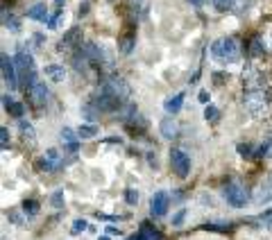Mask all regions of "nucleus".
<instances>
[{
	"instance_id": "1",
	"label": "nucleus",
	"mask_w": 272,
	"mask_h": 240,
	"mask_svg": "<svg viewBox=\"0 0 272 240\" xmlns=\"http://www.w3.org/2000/svg\"><path fill=\"white\" fill-rule=\"evenodd\" d=\"M211 57L218 59L220 64H236L240 59V46L234 37H220L209 46Z\"/></svg>"
},
{
	"instance_id": "2",
	"label": "nucleus",
	"mask_w": 272,
	"mask_h": 240,
	"mask_svg": "<svg viewBox=\"0 0 272 240\" xmlns=\"http://www.w3.org/2000/svg\"><path fill=\"white\" fill-rule=\"evenodd\" d=\"M16 71H18V84H25V91L36 82V68H34V57L25 48H18L14 55Z\"/></svg>"
},
{
	"instance_id": "3",
	"label": "nucleus",
	"mask_w": 272,
	"mask_h": 240,
	"mask_svg": "<svg viewBox=\"0 0 272 240\" xmlns=\"http://www.w3.org/2000/svg\"><path fill=\"white\" fill-rule=\"evenodd\" d=\"M268 104H270V97H268V93L263 89H259V91H245V95H243V107L254 118L266 116Z\"/></svg>"
},
{
	"instance_id": "4",
	"label": "nucleus",
	"mask_w": 272,
	"mask_h": 240,
	"mask_svg": "<svg viewBox=\"0 0 272 240\" xmlns=\"http://www.w3.org/2000/svg\"><path fill=\"white\" fill-rule=\"evenodd\" d=\"M100 86H102L109 95L116 97L120 104H127L129 102V97H132V89H129V84H127L123 77H118V75H109V77H105Z\"/></svg>"
},
{
	"instance_id": "5",
	"label": "nucleus",
	"mask_w": 272,
	"mask_h": 240,
	"mask_svg": "<svg viewBox=\"0 0 272 240\" xmlns=\"http://www.w3.org/2000/svg\"><path fill=\"white\" fill-rule=\"evenodd\" d=\"M222 197H225L227 204H232L234 208H243L247 202H250V193H247V188L238 182L227 184L225 190H222Z\"/></svg>"
},
{
	"instance_id": "6",
	"label": "nucleus",
	"mask_w": 272,
	"mask_h": 240,
	"mask_svg": "<svg viewBox=\"0 0 272 240\" xmlns=\"http://www.w3.org/2000/svg\"><path fill=\"white\" fill-rule=\"evenodd\" d=\"M266 82H268V77L256 66H245L243 68V89L245 91H259V89L266 86Z\"/></svg>"
},
{
	"instance_id": "7",
	"label": "nucleus",
	"mask_w": 272,
	"mask_h": 240,
	"mask_svg": "<svg viewBox=\"0 0 272 240\" xmlns=\"http://www.w3.org/2000/svg\"><path fill=\"white\" fill-rule=\"evenodd\" d=\"M170 166H173V170L180 177H188V172H191V156L186 154L184 149L175 148L170 152Z\"/></svg>"
},
{
	"instance_id": "8",
	"label": "nucleus",
	"mask_w": 272,
	"mask_h": 240,
	"mask_svg": "<svg viewBox=\"0 0 272 240\" xmlns=\"http://www.w3.org/2000/svg\"><path fill=\"white\" fill-rule=\"evenodd\" d=\"M170 208V197H168L166 190H157V193L150 197V213L154 218H163Z\"/></svg>"
},
{
	"instance_id": "9",
	"label": "nucleus",
	"mask_w": 272,
	"mask_h": 240,
	"mask_svg": "<svg viewBox=\"0 0 272 240\" xmlns=\"http://www.w3.org/2000/svg\"><path fill=\"white\" fill-rule=\"evenodd\" d=\"M0 64H2V79H5V84L9 89H18V75H16V61L9 59L2 52V57H0Z\"/></svg>"
},
{
	"instance_id": "10",
	"label": "nucleus",
	"mask_w": 272,
	"mask_h": 240,
	"mask_svg": "<svg viewBox=\"0 0 272 240\" xmlns=\"http://www.w3.org/2000/svg\"><path fill=\"white\" fill-rule=\"evenodd\" d=\"M25 93H27V97H30V102H32L34 107H43L46 100H48V86L43 84V82H39V79H36Z\"/></svg>"
},
{
	"instance_id": "11",
	"label": "nucleus",
	"mask_w": 272,
	"mask_h": 240,
	"mask_svg": "<svg viewBox=\"0 0 272 240\" xmlns=\"http://www.w3.org/2000/svg\"><path fill=\"white\" fill-rule=\"evenodd\" d=\"M82 46V39H80V30L77 27H73V30H68V34L64 37V39L57 43V50H71V48H80Z\"/></svg>"
},
{
	"instance_id": "12",
	"label": "nucleus",
	"mask_w": 272,
	"mask_h": 240,
	"mask_svg": "<svg viewBox=\"0 0 272 240\" xmlns=\"http://www.w3.org/2000/svg\"><path fill=\"white\" fill-rule=\"evenodd\" d=\"M43 73H46V77L50 79V82H54V84H59V82L66 79V68L61 64H48L46 68H43Z\"/></svg>"
},
{
	"instance_id": "13",
	"label": "nucleus",
	"mask_w": 272,
	"mask_h": 240,
	"mask_svg": "<svg viewBox=\"0 0 272 240\" xmlns=\"http://www.w3.org/2000/svg\"><path fill=\"white\" fill-rule=\"evenodd\" d=\"M61 141H64L68 152H77V148H80V136H77V131L71 129V127H64V129H61Z\"/></svg>"
},
{
	"instance_id": "14",
	"label": "nucleus",
	"mask_w": 272,
	"mask_h": 240,
	"mask_svg": "<svg viewBox=\"0 0 272 240\" xmlns=\"http://www.w3.org/2000/svg\"><path fill=\"white\" fill-rule=\"evenodd\" d=\"M27 18L39 20V23H48V20H50V16H48V7L43 5V2H36V5H32L30 9H27Z\"/></svg>"
},
{
	"instance_id": "15",
	"label": "nucleus",
	"mask_w": 272,
	"mask_h": 240,
	"mask_svg": "<svg viewBox=\"0 0 272 240\" xmlns=\"http://www.w3.org/2000/svg\"><path fill=\"white\" fill-rule=\"evenodd\" d=\"M2 107H5V111H9V116L14 118H23V104L16 102L12 95H2Z\"/></svg>"
},
{
	"instance_id": "16",
	"label": "nucleus",
	"mask_w": 272,
	"mask_h": 240,
	"mask_svg": "<svg viewBox=\"0 0 272 240\" xmlns=\"http://www.w3.org/2000/svg\"><path fill=\"white\" fill-rule=\"evenodd\" d=\"M159 129H161V136L168 138V141L177 138V123H175V120H173L170 116L161 120V123H159Z\"/></svg>"
},
{
	"instance_id": "17",
	"label": "nucleus",
	"mask_w": 272,
	"mask_h": 240,
	"mask_svg": "<svg viewBox=\"0 0 272 240\" xmlns=\"http://www.w3.org/2000/svg\"><path fill=\"white\" fill-rule=\"evenodd\" d=\"M184 93H177V95H173V97H168L166 102H163V109L170 113V116H175V113H180V109H181V104H184Z\"/></svg>"
},
{
	"instance_id": "18",
	"label": "nucleus",
	"mask_w": 272,
	"mask_h": 240,
	"mask_svg": "<svg viewBox=\"0 0 272 240\" xmlns=\"http://www.w3.org/2000/svg\"><path fill=\"white\" fill-rule=\"evenodd\" d=\"M18 127H20V134H23V141H25L27 145H34L36 143V131H34V127L27 120H23L20 118L18 120Z\"/></svg>"
},
{
	"instance_id": "19",
	"label": "nucleus",
	"mask_w": 272,
	"mask_h": 240,
	"mask_svg": "<svg viewBox=\"0 0 272 240\" xmlns=\"http://www.w3.org/2000/svg\"><path fill=\"white\" fill-rule=\"evenodd\" d=\"M2 25L9 30V32H18L20 30V20L14 16L12 12H7V9H2Z\"/></svg>"
},
{
	"instance_id": "20",
	"label": "nucleus",
	"mask_w": 272,
	"mask_h": 240,
	"mask_svg": "<svg viewBox=\"0 0 272 240\" xmlns=\"http://www.w3.org/2000/svg\"><path fill=\"white\" fill-rule=\"evenodd\" d=\"M25 211H18V208H9V211H7V220L9 222H14V224H16V227H23V224H25Z\"/></svg>"
},
{
	"instance_id": "21",
	"label": "nucleus",
	"mask_w": 272,
	"mask_h": 240,
	"mask_svg": "<svg viewBox=\"0 0 272 240\" xmlns=\"http://www.w3.org/2000/svg\"><path fill=\"white\" fill-rule=\"evenodd\" d=\"M263 52H266V43H263L259 37H254L252 43H250V55H252V57H261Z\"/></svg>"
},
{
	"instance_id": "22",
	"label": "nucleus",
	"mask_w": 272,
	"mask_h": 240,
	"mask_svg": "<svg viewBox=\"0 0 272 240\" xmlns=\"http://www.w3.org/2000/svg\"><path fill=\"white\" fill-rule=\"evenodd\" d=\"M77 136L80 138H95L98 136V127H95V125H82L80 129H77Z\"/></svg>"
},
{
	"instance_id": "23",
	"label": "nucleus",
	"mask_w": 272,
	"mask_h": 240,
	"mask_svg": "<svg viewBox=\"0 0 272 240\" xmlns=\"http://www.w3.org/2000/svg\"><path fill=\"white\" fill-rule=\"evenodd\" d=\"M39 202L36 200H23V211H25V215H30V218H34V215L39 213Z\"/></svg>"
},
{
	"instance_id": "24",
	"label": "nucleus",
	"mask_w": 272,
	"mask_h": 240,
	"mask_svg": "<svg viewBox=\"0 0 272 240\" xmlns=\"http://www.w3.org/2000/svg\"><path fill=\"white\" fill-rule=\"evenodd\" d=\"M256 159H263V156H266V159H270L272 156V138H268L266 143L261 145V148H256Z\"/></svg>"
},
{
	"instance_id": "25",
	"label": "nucleus",
	"mask_w": 272,
	"mask_h": 240,
	"mask_svg": "<svg viewBox=\"0 0 272 240\" xmlns=\"http://www.w3.org/2000/svg\"><path fill=\"white\" fill-rule=\"evenodd\" d=\"M141 236H143V240H163V238H161L159 231L150 229L147 224H141Z\"/></svg>"
},
{
	"instance_id": "26",
	"label": "nucleus",
	"mask_w": 272,
	"mask_h": 240,
	"mask_svg": "<svg viewBox=\"0 0 272 240\" xmlns=\"http://www.w3.org/2000/svg\"><path fill=\"white\" fill-rule=\"evenodd\" d=\"M87 229H89V222L82 220V218H77V220L71 224V236H80L82 231H87Z\"/></svg>"
},
{
	"instance_id": "27",
	"label": "nucleus",
	"mask_w": 272,
	"mask_h": 240,
	"mask_svg": "<svg viewBox=\"0 0 272 240\" xmlns=\"http://www.w3.org/2000/svg\"><path fill=\"white\" fill-rule=\"evenodd\" d=\"M204 118L209 120V123H218V120H220V111L216 109V107H211V104H206V107H204Z\"/></svg>"
},
{
	"instance_id": "28",
	"label": "nucleus",
	"mask_w": 272,
	"mask_h": 240,
	"mask_svg": "<svg viewBox=\"0 0 272 240\" xmlns=\"http://www.w3.org/2000/svg\"><path fill=\"white\" fill-rule=\"evenodd\" d=\"M43 159H48V161H53L57 168H61V156H59V152L54 148H50V149H46V154H43Z\"/></svg>"
},
{
	"instance_id": "29",
	"label": "nucleus",
	"mask_w": 272,
	"mask_h": 240,
	"mask_svg": "<svg viewBox=\"0 0 272 240\" xmlns=\"http://www.w3.org/2000/svg\"><path fill=\"white\" fill-rule=\"evenodd\" d=\"M123 197H125V202L129 204V206H136V204H139V190L136 188H127Z\"/></svg>"
},
{
	"instance_id": "30",
	"label": "nucleus",
	"mask_w": 272,
	"mask_h": 240,
	"mask_svg": "<svg viewBox=\"0 0 272 240\" xmlns=\"http://www.w3.org/2000/svg\"><path fill=\"white\" fill-rule=\"evenodd\" d=\"M50 204H53L54 208H64V204H66V200H64V190H54L53 197H50Z\"/></svg>"
},
{
	"instance_id": "31",
	"label": "nucleus",
	"mask_w": 272,
	"mask_h": 240,
	"mask_svg": "<svg viewBox=\"0 0 272 240\" xmlns=\"http://www.w3.org/2000/svg\"><path fill=\"white\" fill-rule=\"evenodd\" d=\"M204 229H211V231H229L232 224L229 222H206Z\"/></svg>"
},
{
	"instance_id": "32",
	"label": "nucleus",
	"mask_w": 272,
	"mask_h": 240,
	"mask_svg": "<svg viewBox=\"0 0 272 240\" xmlns=\"http://www.w3.org/2000/svg\"><path fill=\"white\" fill-rule=\"evenodd\" d=\"M234 2L236 0H211V5L218 9V12H227V9H232Z\"/></svg>"
},
{
	"instance_id": "33",
	"label": "nucleus",
	"mask_w": 272,
	"mask_h": 240,
	"mask_svg": "<svg viewBox=\"0 0 272 240\" xmlns=\"http://www.w3.org/2000/svg\"><path fill=\"white\" fill-rule=\"evenodd\" d=\"M132 48H134V37H127V39L120 41V52H123V55H129Z\"/></svg>"
},
{
	"instance_id": "34",
	"label": "nucleus",
	"mask_w": 272,
	"mask_h": 240,
	"mask_svg": "<svg viewBox=\"0 0 272 240\" xmlns=\"http://www.w3.org/2000/svg\"><path fill=\"white\" fill-rule=\"evenodd\" d=\"M184 220H186V208H180V211L173 215V227H181Z\"/></svg>"
},
{
	"instance_id": "35",
	"label": "nucleus",
	"mask_w": 272,
	"mask_h": 240,
	"mask_svg": "<svg viewBox=\"0 0 272 240\" xmlns=\"http://www.w3.org/2000/svg\"><path fill=\"white\" fill-rule=\"evenodd\" d=\"M0 145H2V149L9 148V129L7 127H0Z\"/></svg>"
},
{
	"instance_id": "36",
	"label": "nucleus",
	"mask_w": 272,
	"mask_h": 240,
	"mask_svg": "<svg viewBox=\"0 0 272 240\" xmlns=\"http://www.w3.org/2000/svg\"><path fill=\"white\" fill-rule=\"evenodd\" d=\"M259 222H261V224H263L266 229H270V231H272V211H268V213L259 215Z\"/></svg>"
},
{
	"instance_id": "37",
	"label": "nucleus",
	"mask_w": 272,
	"mask_h": 240,
	"mask_svg": "<svg viewBox=\"0 0 272 240\" xmlns=\"http://www.w3.org/2000/svg\"><path fill=\"white\" fill-rule=\"evenodd\" d=\"M238 154H243V156H254V154H256V149H254L252 145H238Z\"/></svg>"
},
{
	"instance_id": "38",
	"label": "nucleus",
	"mask_w": 272,
	"mask_h": 240,
	"mask_svg": "<svg viewBox=\"0 0 272 240\" xmlns=\"http://www.w3.org/2000/svg\"><path fill=\"white\" fill-rule=\"evenodd\" d=\"M59 18H61V12H54L53 16H50V20H48V30H54L57 23H59Z\"/></svg>"
},
{
	"instance_id": "39",
	"label": "nucleus",
	"mask_w": 272,
	"mask_h": 240,
	"mask_svg": "<svg viewBox=\"0 0 272 240\" xmlns=\"http://www.w3.org/2000/svg\"><path fill=\"white\" fill-rule=\"evenodd\" d=\"M198 100L206 107V104H209V100H211V97H209V91H199V93H198Z\"/></svg>"
},
{
	"instance_id": "40",
	"label": "nucleus",
	"mask_w": 272,
	"mask_h": 240,
	"mask_svg": "<svg viewBox=\"0 0 272 240\" xmlns=\"http://www.w3.org/2000/svg\"><path fill=\"white\" fill-rule=\"evenodd\" d=\"M43 41H46V39H43L41 34H32V43H34V46H43Z\"/></svg>"
},
{
	"instance_id": "41",
	"label": "nucleus",
	"mask_w": 272,
	"mask_h": 240,
	"mask_svg": "<svg viewBox=\"0 0 272 240\" xmlns=\"http://www.w3.org/2000/svg\"><path fill=\"white\" fill-rule=\"evenodd\" d=\"M107 234H109V236H116V234H120V229L113 227V224H109V227H107Z\"/></svg>"
},
{
	"instance_id": "42",
	"label": "nucleus",
	"mask_w": 272,
	"mask_h": 240,
	"mask_svg": "<svg viewBox=\"0 0 272 240\" xmlns=\"http://www.w3.org/2000/svg\"><path fill=\"white\" fill-rule=\"evenodd\" d=\"M186 2H191L193 7H202V0H186Z\"/></svg>"
},
{
	"instance_id": "43",
	"label": "nucleus",
	"mask_w": 272,
	"mask_h": 240,
	"mask_svg": "<svg viewBox=\"0 0 272 240\" xmlns=\"http://www.w3.org/2000/svg\"><path fill=\"white\" fill-rule=\"evenodd\" d=\"M127 240H143V236H141V231H139V234H134L132 238H127Z\"/></svg>"
},
{
	"instance_id": "44",
	"label": "nucleus",
	"mask_w": 272,
	"mask_h": 240,
	"mask_svg": "<svg viewBox=\"0 0 272 240\" xmlns=\"http://www.w3.org/2000/svg\"><path fill=\"white\" fill-rule=\"evenodd\" d=\"M54 5H57V7L61 9V7H64V0H54Z\"/></svg>"
},
{
	"instance_id": "45",
	"label": "nucleus",
	"mask_w": 272,
	"mask_h": 240,
	"mask_svg": "<svg viewBox=\"0 0 272 240\" xmlns=\"http://www.w3.org/2000/svg\"><path fill=\"white\" fill-rule=\"evenodd\" d=\"M98 240H111V238H109V236H102V238H98Z\"/></svg>"
},
{
	"instance_id": "46",
	"label": "nucleus",
	"mask_w": 272,
	"mask_h": 240,
	"mask_svg": "<svg viewBox=\"0 0 272 240\" xmlns=\"http://www.w3.org/2000/svg\"><path fill=\"white\" fill-rule=\"evenodd\" d=\"M268 184H270V186H272V177H270V182H268Z\"/></svg>"
}]
</instances>
